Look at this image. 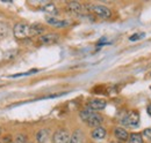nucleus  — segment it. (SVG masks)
Returning a JSON list of instances; mask_svg holds the SVG:
<instances>
[{"label":"nucleus","mask_w":151,"mask_h":143,"mask_svg":"<svg viewBox=\"0 0 151 143\" xmlns=\"http://www.w3.org/2000/svg\"><path fill=\"white\" fill-rule=\"evenodd\" d=\"M70 134L66 129H57L52 135V143H69Z\"/></svg>","instance_id":"obj_5"},{"label":"nucleus","mask_w":151,"mask_h":143,"mask_svg":"<svg viewBox=\"0 0 151 143\" xmlns=\"http://www.w3.org/2000/svg\"><path fill=\"white\" fill-rule=\"evenodd\" d=\"M80 118L83 119V121H85L90 127H99L104 122V117L93 111L92 108L87 107V108H84L81 112H80Z\"/></svg>","instance_id":"obj_1"},{"label":"nucleus","mask_w":151,"mask_h":143,"mask_svg":"<svg viewBox=\"0 0 151 143\" xmlns=\"http://www.w3.org/2000/svg\"><path fill=\"white\" fill-rule=\"evenodd\" d=\"M18 142L19 143H23L26 142V136H22V139H21V135L19 136V139H18Z\"/></svg>","instance_id":"obj_20"},{"label":"nucleus","mask_w":151,"mask_h":143,"mask_svg":"<svg viewBox=\"0 0 151 143\" xmlns=\"http://www.w3.org/2000/svg\"><path fill=\"white\" fill-rule=\"evenodd\" d=\"M59 39V36L57 34H47V35H42L40 37V42L42 44L49 45V44H54Z\"/></svg>","instance_id":"obj_7"},{"label":"nucleus","mask_w":151,"mask_h":143,"mask_svg":"<svg viewBox=\"0 0 151 143\" xmlns=\"http://www.w3.org/2000/svg\"><path fill=\"white\" fill-rule=\"evenodd\" d=\"M48 139H49V130L48 129H40L36 134L37 143H47Z\"/></svg>","instance_id":"obj_13"},{"label":"nucleus","mask_w":151,"mask_h":143,"mask_svg":"<svg viewBox=\"0 0 151 143\" xmlns=\"http://www.w3.org/2000/svg\"><path fill=\"white\" fill-rule=\"evenodd\" d=\"M128 143H143V137L139 133H132L129 135Z\"/></svg>","instance_id":"obj_16"},{"label":"nucleus","mask_w":151,"mask_h":143,"mask_svg":"<svg viewBox=\"0 0 151 143\" xmlns=\"http://www.w3.org/2000/svg\"><path fill=\"white\" fill-rule=\"evenodd\" d=\"M47 22H48L50 25L55 27V28H65V27H68V25L70 24V22L66 21V20L51 18V16H50V18H47Z\"/></svg>","instance_id":"obj_6"},{"label":"nucleus","mask_w":151,"mask_h":143,"mask_svg":"<svg viewBox=\"0 0 151 143\" xmlns=\"http://www.w3.org/2000/svg\"><path fill=\"white\" fill-rule=\"evenodd\" d=\"M122 124L127 127H137L139 125V114L136 111H130L129 113H127L123 119H122Z\"/></svg>","instance_id":"obj_4"},{"label":"nucleus","mask_w":151,"mask_h":143,"mask_svg":"<svg viewBox=\"0 0 151 143\" xmlns=\"http://www.w3.org/2000/svg\"><path fill=\"white\" fill-rule=\"evenodd\" d=\"M143 36H144V34H143V33H142V34H135V35H132V37L129 38V39H130V40H136V39H139V38H142Z\"/></svg>","instance_id":"obj_19"},{"label":"nucleus","mask_w":151,"mask_h":143,"mask_svg":"<svg viewBox=\"0 0 151 143\" xmlns=\"http://www.w3.org/2000/svg\"><path fill=\"white\" fill-rule=\"evenodd\" d=\"M114 135L119 141H128V139H129L128 132L122 127H116L114 129Z\"/></svg>","instance_id":"obj_8"},{"label":"nucleus","mask_w":151,"mask_h":143,"mask_svg":"<svg viewBox=\"0 0 151 143\" xmlns=\"http://www.w3.org/2000/svg\"><path fill=\"white\" fill-rule=\"evenodd\" d=\"M68 9L75 14H81L84 12V7L81 4L77 2V1H71L68 4Z\"/></svg>","instance_id":"obj_11"},{"label":"nucleus","mask_w":151,"mask_h":143,"mask_svg":"<svg viewBox=\"0 0 151 143\" xmlns=\"http://www.w3.org/2000/svg\"><path fill=\"white\" fill-rule=\"evenodd\" d=\"M87 11L94 13L96 16L101 18H109L112 16V12L108 7L104 6V5H95V4H88L86 5Z\"/></svg>","instance_id":"obj_2"},{"label":"nucleus","mask_w":151,"mask_h":143,"mask_svg":"<svg viewBox=\"0 0 151 143\" xmlns=\"http://www.w3.org/2000/svg\"><path fill=\"white\" fill-rule=\"evenodd\" d=\"M0 134H1V129H0Z\"/></svg>","instance_id":"obj_23"},{"label":"nucleus","mask_w":151,"mask_h":143,"mask_svg":"<svg viewBox=\"0 0 151 143\" xmlns=\"http://www.w3.org/2000/svg\"><path fill=\"white\" fill-rule=\"evenodd\" d=\"M112 143H120V142H112Z\"/></svg>","instance_id":"obj_22"},{"label":"nucleus","mask_w":151,"mask_h":143,"mask_svg":"<svg viewBox=\"0 0 151 143\" xmlns=\"http://www.w3.org/2000/svg\"><path fill=\"white\" fill-rule=\"evenodd\" d=\"M148 112H149V114H151V104L148 106Z\"/></svg>","instance_id":"obj_21"},{"label":"nucleus","mask_w":151,"mask_h":143,"mask_svg":"<svg viewBox=\"0 0 151 143\" xmlns=\"http://www.w3.org/2000/svg\"><path fill=\"white\" fill-rule=\"evenodd\" d=\"M30 33H32V36H37L41 35L44 33V27L40 23H35V24H32L30 25Z\"/></svg>","instance_id":"obj_14"},{"label":"nucleus","mask_w":151,"mask_h":143,"mask_svg":"<svg viewBox=\"0 0 151 143\" xmlns=\"http://www.w3.org/2000/svg\"><path fill=\"white\" fill-rule=\"evenodd\" d=\"M143 135H144L147 139L151 140V128H147V129H144V130H143Z\"/></svg>","instance_id":"obj_18"},{"label":"nucleus","mask_w":151,"mask_h":143,"mask_svg":"<svg viewBox=\"0 0 151 143\" xmlns=\"http://www.w3.org/2000/svg\"><path fill=\"white\" fill-rule=\"evenodd\" d=\"M41 9H42L43 12H45V13H50V14H56L57 13L56 6H55L54 4H47V5H44Z\"/></svg>","instance_id":"obj_17"},{"label":"nucleus","mask_w":151,"mask_h":143,"mask_svg":"<svg viewBox=\"0 0 151 143\" xmlns=\"http://www.w3.org/2000/svg\"><path fill=\"white\" fill-rule=\"evenodd\" d=\"M106 134H107L106 129L104 127H101V126L95 127L94 129L92 130V133H91V135H92V137L94 140H104L105 136H106Z\"/></svg>","instance_id":"obj_10"},{"label":"nucleus","mask_w":151,"mask_h":143,"mask_svg":"<svg viewBox=\"0 0 151 143\" xmlns=\"http://www.w3.org/2000/svg\"><path fill=\"white\" fill-rule=\"evenodd\" d=\"M106 102L104 99H92L90 103H88V107L92 108L93 111H101L106 107Z\"/></svg>","instance_id":"obj_9"},{"label":"nucleus","mask_w":151,"mask_h":143,"mask_svg":"<svg viewBox=\"0 0 151 143\" xmlns=\"http://www.w3.org/2000/svg\"><path fill=\"white\" fill-rule=\"evenodd\" d=\"M9 34V27L6 22H0V39L6 38Z\"/></svg>","instance_id":"obj_15"},{"label":"nucleus","mask_w":151,"mask_h":143,"mask_svg":"<svg viewBox=\"0 0 151 143\" xmlns=\"http://www.w3.org/2000/svg\"><path fill=\"white\" fill-rule=\"evenodd\" d=\"M13 34L18 39H24L32 36L30 33V25L24 23V22H19L14 25L13 28Z\"/></svg>","instance_id":"obj_3"},{"label":"nucleus","mask_w":151,"mask_h":143,"mask_svg":"<svg viewBox=\"0 0 151 143\" xmlns=\"http://www.w3.org/2000/svg\"><path fill=\"white\" fill-rule=\"evenodd\" d=\"M84 142V134L81 130L77 129L72 133V135H70V141L69 143H83Z\"/></svg>","instance_id":"obj_12"}]
</instances>
